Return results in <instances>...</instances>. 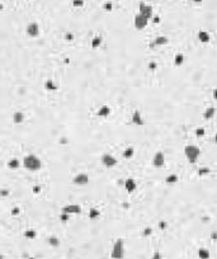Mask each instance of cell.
<instances>
[{"instance_id": "6da1fadb", "label": "cell", "mask_w": 217, "mask_h": 259, "mask_svg": "<svg viewBox=\"0 0 217 259\" xmlns=\"http://www.w3.org/2000/svg\"><path fill=\"white\" fill-rule=\"evenodd\" d=\"M125 241L123 239H117L112 247L111 258L112 259H123L125 258Z\"/></svg>"}, {"instance_id": "7a4b0ae2", "label": "cell", "mask_w": 217, "mask_h": 259, "mask_svg": "<svg viewBox=\"0 0 217 259\" xmlns=\"http://www.w3.org/2000/svg\"><path fill=\"white\" fill-rule=\"evenodd\" d=\"M184 155L188 159V161L194 164L197 163L198 158L201 156V149L197 146V145H187L184 147Z\"/></svg>"}, {"instance_id": "3957f363", "label": "cell", "mask_w": 217, "mask_h": 259, "mask_svg": "<svg viewBox=\"0 0 217 259\" xmlns=\"http://www.w3.org/2000/svg\"><path fill=\"white\" fill-rule=\"evenodd\" d=\"M24 167L27 169H29V170L34 172V170H38L41 168V161L38 158L33 156V155H29V156H27L24 159Z\"/></svg>"}, {"instance_id": "277c9868", "label": "cell", "mask_w": 217, "mask_h": 259, "mask_svg": "<svg viewBox=\"0 0 217 259\" xmlns=\"http://www.w3.org/2000/svg\"><path fill=\"white\" fill-rule=\"evenodd\" d=\"M147 24H149V19L146 17H144L142 14H140V13H137L135 15V18H133V26H135V28L137 31H142V29H145L146 27H147Z\"/></svg>"}, {"instance_id": "5b68a950", "label": "cell", "mask_w": 217, "mask_h": 259, "mask_svg": "<svg viewBox=\"0 0 217 259\" xmlns=\"http://www.w3.org/2000/svg\"><path fill=\"white\" fill-rule=\"evenodd\" d=\"M100 161H102V164H103V165H104L106 168H108V169H112V168H114V167L117 165V163H118V160H117L114 156H113L112 154H108V153H106V154H103V155H102Z\"/></svg>"}, {"instance_id": "8992f818", "label": "cell", "mask_w": 217, "mask_h": 259, "mask_svg": "<svg viewBox=\"0 0 217 259\" xmlns=\"http://www.w3.org/2000/svg\"><path fill=\"white\" fill-rule=\"evenodd\" d=\"M139 13L142 14L144 17H146L149 21H151V18L154 17V9L151 5H149V4H146L145 1H141L139 4Z\"/></svg>"}, {"instance_id": "52a82bcc", "label": "cell", "mask_w": 217, "mask_h": 259, "mask_svg": "<svg viewBox=\"0 0 217 259\" xmlns=\"http://www.w3.org/2000/svg\"><path fill=\"white\" fill-rule=\"evenodd\" d=\"M152 165L155 168H158V169L163 168L165 165V154L163 151H156L155 153L154 158H152Z\"/></svg>"}, {"instance_id": "ba28073f", "label": "cell", "mask_w": 217, "mask_h": 259, "mask_svg": "<svg viewBox=\"0 0 217 259\" xmlns=\"http://www.w3.org/2000/svg\"><path fill=\"white\" fill-rule=\"evenodd\" d=\"M73 182H74V184H76V186H85L89 183V175L87 173H79L78 175L74 177Z\"/></svg>"}, {"instance_id": "9c48e42d", "label": "cell", "mask_w": 217, "mask_h": 259, "mask_svg": "<svg viewBox=\"0 0 217 259\" xmlns=\"http://www.w3.org/2000/svg\"><path fill=\"white\" fill-rule=\"evenodd\" d=\"M131 121L132 123L136 125V126H144L145 125V121H144V117L141 114V112L139 109H136L131 116Z\"/></svg>"}, {"instance_id": "30bf717a", "label": "cell", "mask_w": 217, "mask_h": 259, "mask_svg": "<svg viewBox=\"0 0 217 259\" xmlns=\"http://www.w3.org/2000/svg\"><path fill=\"white\" fill-rule=\"evenodd\" d=\"M136 188H137V183L133 178H128V179L125 180V189L128 192V193H132L136 191Z\"/></svg>"}, {"instance_id": "8fae6325", "label": "cell", "mask_w": 217, "mask_h": 259, "mask_svg": "<svg viewBox=\"0 0 217 259\" xmlns=\"http://www.w3.org/2000/svg\"><path fill=\"white\" fill-rule=\"evenodd\" d=\"M62 211H64V214H67V215H70V214H80L81 212V207H80L79 205H69V206L64 207Z\"/></svg>"}, {"instance_id": "7c38bea8", "label": "cell", "mask_w": 217, "mask_h": 259, "mask_svg": "<svg viewBox=\"0 0 217 259\" xmlns=\"http://www.w3.org/2000/svg\"><path fill=\"white\" fill-rule=\"evenodd\" d=\"M112 113V109H111V107H108V106H102L97 111V116L98 117H100V118H106V117H108Z\"/></svg>"}, {"instance_id": "4fadbf2b", "label": "cell", "mask_w": 217, "mask_h": 259, "mask_svg": "<svg viewBox=\"0 0 217 259\" xmlns=\"http://www.w3.org/2000/svg\"><path fill=\"white\" fill-rule=\"evenodd\" d=\"M168 43H169L168 37H165V36H158L154 40L152 43H151V47H155V46H165V45H168Z\"/></svg>"}, {"instance_id": "5bb4252c", "label": "cell", "mask_w": 217, "mask_h": 259, "mask_svg": "<svg viewBox=\"0 0 217 259\" xmlns=\"http://www.w3.org/2000/svg\"><path fill=\"white\" fill-rule=\"evenodd\" d=\"M215 114H216V108L215 107H208V108H206L205 109V112H203V118L206 120V121H210V120H212L215 117Z\"/></svg>"}, {"instance_id": "9a60e30c", "label": "cell", "mask_w": 217, "mask_h": 259, "mask_svg": "<svg viewBox=\"0 0 217 259\" xmlns=\"http://www.w3.org/2000/svg\"><path fill=\"white\" fill-rule=\"evenodd\" d=\"M198 40H199L202 43H208L211 41V36L207 31H199L198 32Z\"/></svg>"}, {"instance_id": "2e32d148", "label": "cell", "mask_w": 217, "mask_h": 259, "mask_svg": "<svg viewBox=\"0 0 217 259\" xmlns=\"http://www.w3.org/2000/svg\"><path fill=\"white\" fill-rule=\"evenodd\" d=\"M27 33L29 34V36H32V37H36L37 34L40 33L38 26H37L36 23H32V24H29V26H28V28H27Z\"/></svg>"}, {"instance_id": "e0dca14e", "label": "cell", "mask_w": 217, "mask_h": 259, "mask_svg": "<svg viewBox=\"0 0 217 259\" xmlns=\"http://www.w3.org/2000/svg\"><path fill=\"white\" fill-rule=\"evenodd\" d=\"M88 217H89V220H92V221L99 219V217H100V211H99L98 208H95V207H92V208L89 210Z\"/></svg>"}, {"instance_id": "ac0fdd59", "label": "cell", "mask_w": 217, "mask_h": 259, "mask_svg": "<svg viewBox=\"0 0 217 259\" xmlns=\"http://www.w3.org/2000/svg\"><path fill=\"white\" fill-rule=\"evenodd\" d=\"M198 257H199V259H210L211 253L207 248H201L198 249Z\"/></svg>"}, {"instance_id": "d6986e66", "label": "cell", "mask_w": 217, "mask_h": 259, "mask_svg": "<svg viewBox=\"0 0 217 259\" xmlns=\"http://www.w3.org/2000/svg\"><path fill=\"white\" fill-rule=\"evenodd\" d=\"M102 42H103V38L100 36H95V37H93V40H92V48L93 50H97V48H99L100 47V45H102Z\"/></svg>"}, {"instance_id": "ffe728a7", "label": "cell", "mask_w": 217, "mask_h": 259, "mask_svg": "<svg viewBox=\"0 0 217 259\" xmlns=\"http://www.w3.org/2000/svg\"><path fill=\"white\" fill-rule=\"evenodd\" d=\"M133 155H135V149L133 147H127V149L123 150L122 156H123L125 159H127V160H130V159L133 158Z\"/></svg>"}, {"instance_id": "44dd1931", "label": "cell", "mask_w": 217, "mask_h": 259, "mask_svg": "<svg viewBox=\"0 0 217 259\" xmlns=\"http://www.w3.org/2000/svg\"><path fill=\"white\" fill-rule=\"evenodd\" d=\"M183 64H184V55L177 54L174 56V65H175V66H182Z\"/></svg>"}, {"instance_id": "7402d4cb", "label": "cell", "mask_w": 217, "mask_h": 259, "mask_svg": "<svg viewBox=\"0 0 217 259\" xmlns=\"http://www.w3.org/2000/svg\"><path fill=\"white\" fill-rule=\"evenodd\" d=\"M178 180H179V177L177 174H169V175L165 178V182H166L168 184H175Z\"/></svg>"}, {"instance_id": "603a6c76", "label": "cell", "mask_w": 217, "mask_h": 259, "mask_svg": "<svg viewBox=\"0 0 217 259\" xmlns=\"http://www.w3.org/2000/svg\"><path fill=\"white\" fill-rule=\"evenodd\" d=\"M211 173V169L210 168H207V167H202V168H199L198 169V172H197V174L199 177H205V175H208V174Z\"/></svg>"}, {"instance_id": "cb8c5ba5", "label": "cell", "mask_w": 217, "mask_h": 259, "mask_svg": "<svg viewBox=\"0 0 217 259\" xmlns=\"http://www.w3.org/2000/svg\"><path fill=\"white\" fill-rule=\"evenodd\" d=\"M206 135V130L203 128V127H197L196 128V136L197 137H205Z\"/></svg>"}, {"instance_id": "d4e9b609", "label": "cell", "mask_w": 217, "mask_h": 259, "mask_svg": "<svg viewBox=\"0 0 217 259\" xmlns=\"http://www.w3.org/2000/svg\"><path fill=\"white\" fill-rule=\"evenodd\" d=\"M103 9H104L106 12H112L113 10V4L111 1H107L103 4Z\"/></svg>"}, {"instance_id": "484cf974", "label": "cell", "mask_w": 217, "mask_h": 259, "mask_svg": "<svg viewBox=\"0 0 217 259\" xmlns=\"http://www.w3.org/2000/svg\"><path fill=\"white\" fill-rule=\"evenodd\" d=\"M73 5L75 8H81L84 7V0H73Z\"/></svg>"}, {"instance_id": "4316f807", "label": "cell", "mask_w": 217, "mask_h": 259, "mask_svg": "<svg viewBox=\"0 0 217 259\" xmlns=\"http://www.w3.org/2000/svg\"><path fill=\"white\" fill-rule=\"evenodd\" d=\"M147 68H149L150 70H152V71H154V70H156V69H158V64L155 62V61H150L149 65H147Z\"/></svg>"}, {"instance_id": "83f0119b", "label": "cell", "mask_w": 217, "mask_h": 259, "mask_svg": "<svg viewBox=\"0 0 217 259\" xmlns=\"http://www.w3.org/2000/svg\"><path fill=\"white\" fill-rule=\"evenodd\" d=\"M152 234V229L151 227H145L144 229V236H149Z\"/></svg>"}, {"instance_id": "f1b7e54d", "label": "cell", "mask_w": 217, "mask_h": 259, "mask_svg": "<svg viewBox=\"0 0 217 259\" xmlns=\"http://www.w3.org/2000/svg\"><path fill=\"white\" fill-rule=\"evenodd\" d=\"M151 22L154 23V24H159V23H160V17L159 15H154L151 18Z\"/></svg>"}, {"instance_id": "f546056e", "label": "cell", "mask_w": 217, "mask_h": 259, "mask_svg": "<svg viewBox=\"0 0 217 259\" xmlns=\"http://www.w3.org/2000/svg\"><path fill=\"white\" fill-rule=\"evenodd\" d=\"M166 226H168V224L165 222V221H160V222H159V227L161 229V230H164L165 227H166Z\"/></svg>"}, {"instance_id": "4dcf8cb0", "label": "cell", "mask_w": 217, "mask_h": 259, "mask_svg": "<svg viewBox=\"0 0 217 259\" xmlns=\"http://www.w3.org/2000/svg\"><path fill=\"white\" fill-rule=\"evenodd\" d=\"M151 259H161V254H160L159 252H155L154 253V255H152V258Z\"/></svg>"}, {"instance_id": "1f68e13d", "label": "cell", "mask_w": 217, "mask_h": 259, "mask_svg": "<svg viewBox=\"0 0 217 259\" xmlns=\"http://www.w3.org/2000/svg\"><path fill=\"white\" fill-rule=\"evenodd\" d=\"M65 38L67 40V41H73V40H74V36H73L71 33H67V34L65 36Z\"/></svg>"}, {"instance_id": "d6a6232c", "label": "cell", "mask_w": 217, "mask_h": 259, "mask_svg": "<svg viewBox=\"0 0 217 259\" xmlns=\"http://www.w3.org/2000/svg\"><path fill=\"white\" fill-rule=\"evenodd\" d=\"M61 220H62L64 222H66V221L69 220V215H67V214H64L62 216H61Z\"/></svg>"}, {"instance_id": "836d02e7", "label": "cell", "mask_w": 217, "mask_h": 259, "mask_svg": "<svg viewBox=\"0 0 217 259\" xmlns=\"http://www.w3.org/2000/svg\"><path fill=\"white\" fill-rule=\"evenodd\" d=\"M212 97H213L215 101H217V88L213 89V92H212Z\"/></svg>"}, {"instance_id": "e575fe53", "label": "cell", "mask_w": 217, "mask_h": 259, "mask_svg": "<svg viewBox=\"0 0 217 259\" xmlns=\"http://www.w3.org/2000/svg\"><path fill=\"white\" fill-rule=\"evenodd\" d=\"M10 167H12V168H15V167H18V163H17V160H15V159H13V161L10 163Z\"/></svg>"}, {"instance_id": "d590c367", "label": "cell", "mask_w": 217, "mask_h": 259, "mask_svg": "<svg viewBox=\"0 0 217 259\" xmlns=\"http://www.w3.org/2000/svg\"><path fill=\"white\" fill-rule=\"evenodd\" d=\"M50 241H51V244H52V245H57V244H59V241H57L56 239H51Z\"/></svg>"}, {"instance_id": "8d00e7d4", "label": "cell", "mask_w": 217, "mask_h": 259, "mask_svg": "<svg viewBox=\"0 0 217 259\" xmlns=\"http://www.w3.org/2000/svg\"><path fill=\"white\" fill-rule=\"evenodd\" d=\"M27 236L33 238V236H34V233H32V231H31V233H27Z\"/></svg>"}, {"instance_id": "74e56055", "label": "cell", "mask_w": 217, "mask_h": 259, "mask_svg": "<svg viewBox=\"0 0 217 259\" xmlns=\"http://www.w3.org/2000/svg\"><path fill=\"white\" fill-rule=\"evenodd\" d=\"M21 120H22V116L21 114H17L15 116V121H21Z\"/></svg>"}, {"instance_id": "f35d334b", "label": "cell", "mask_w": 217, "mask_h": 259, "mask_svg": "<svg viewBox=\"0 0 217 259\" xmlns=\"http://www.w3.org/2000/svg\"><path fill=\"white\" fill-rule=\"evenodd\" d=\"M193 1H194L196 4H201V3H202V0H193Z\"/></svg>"}, {"instance_id": "ab89813d", "label": "cell", "mask_w": 217, "mask_h": 259, "mask_svg": "<svg viewBox=\"0 0 217 259\" xmlns=\"http://www.w3.org/2000/svg\"><path fill=\"white\" fill-rule=\"evenodd\" d=\"M212 238H213V239H217V233H215L213 235H212Z\"/></svg>"}, {"instance_id": "60d3db41", "label": "cell", "mask_w": 217, "mask_h": 259, "mask_svg": "<svg viewBox=\"0 0 217 259\" xmlns=\"http://www.w3.org/2000/svg\"><path fill=\"white\" fill-rule=\"evenodd\" d=\"M1 8H3V7H1V4H0V9H1Z\"/></svg>"}, {"instance_id": "b9f144b4", "label": "cell", "mask_w": 217, "mask_h": 259, "mask_svg": "<svg viewBox=\"0 0 217 259\" xmlns=\"http://www.w3.org/2000/svg\"><path fill=\"white\" fill-rule=\"evenodd\" d=\"M31 259H33V258H31Z\"/></svg>"}]
</instances>
